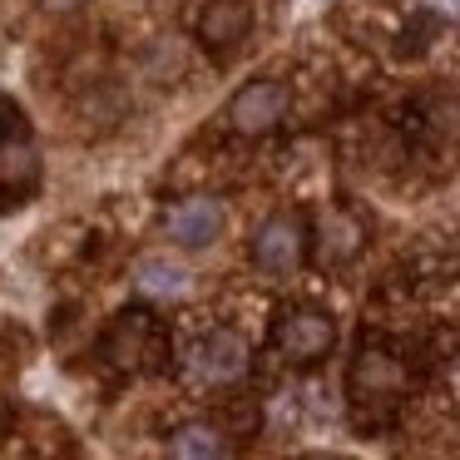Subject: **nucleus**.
Listing matches in <instances>:
<instances>
[{"instance_id": "1", "label": "nucleus", "mask_w": 460, "mask_h": 460, "mask_svg": "<svg viewBox=\"0 0 460 460\" xmlns=\"http://www.w3.org/2000/svg\"><path fill=\"white\" fill-rule=\"evenodd\" d=\"M347 391H351V406H357L361 426H381V420H391L401 391H406V371H401V361L391 351L361 347L357 361H351Z\"/></svg>"}, {"instance_id": "7", "label": "nucleus", "mask_w": 460, "mask_h": 460, "mask_svg": "<svg viewBox=\"0 0 460 460\" xmlns=\"http://www.w3.org/2000/svg\"><path fill=\"white\" fill-rule=\"evenodd\" d=\"M248 341L238 337V332L218 327L208 332V337L193 347V371H199L203 381H213V386H228V381H238L243 371H248Z\"/></svg>"}, {"instance_id": "10", "label": "nucleus", "mask_w": 460, "mask_h": 460, "mask_svg": "<svg viewBox=\"0 0 460 460\" xmlns=\"http://www.w3.org/2000/svg\"><path fill=\"white\" fill-rule=\"evenodd\" d=\"M134 288L154 302H183L193 292V278H189V268H179L169 258H144L134 268Z\"/></svg>"}, {"instance_id": "13", "label": "nucleus", "mask_w": 460, "mask_h": 460, "mask_svg": "<svg viewBox=\"0 0 460 460\" xmlns=\"http://www.w3.org/2000/svg\"><path fill=\"white\" fill-rule=\"evenodd\" d=\"M45 11H55V15H65V11H80L84 0H40Z\"/></svg>"}, {"instance_id": "8", "label": "nucleus", "mask_w": 460, "mask_h": 460, "mask_svg": "<svg viewBox=\"0 0 460 460\" xmlns=\"http://www.w3.org/2000/svg\"><path fill=\"white\" fill-rule=\"evenodd\" d=\"M164 233H169L179 248H208L223 233V208L213 199H179L164 218Z\"/></svg>"}, {"instance_id": "5", "label": "nucleus", "mask_w": 460, "mask_h": 460, "mask_svg": "<svg viewBox=\"0 0 460 460\" xmlns=\"http://www.w3.org/2000/svg\"><path fill=\"white\" fill-rule=\"evenodd\" d=\"M302 258H307V223L297 213H272L252 238V262L272 278H282V272H297Z\"/></svg>"}, {"instance_id": "4", "label": "nucleus", "mask_w": 460, "mask_h": 460, "mask_svg": "<svg viewBox=\"0 0 460 460\" xmlns=\"http://www.w3.org/2000/svg\"><path fill=\"white\" fill-rule=\"evenodd\" d=\"M288 104H292V94L282 80H248L228 100V129L243 134V139H262V134H272L282 124Z\"/></svg>"}, {"instance_id": "3", "label": "nucleus", "mask_w": 460, "mask_h": 460, "mask_svg": "<svg viewBox=\"0 0 460 460\" xmlns=\"http://www.w3.org/2000/svg\"><path fill=\"white\" fill-rule=\"evenodd\" d=\"M272 347L292 361V367H317L322 357H332L337 347V322L322 307H292L272 327Z\"/></svg>"}, {"instance_id": "2", "label": "nucleus", "mask_w": 460, "mask_h": 460, "mask_svg": "<svg viewBox=\"0 0 460 460\" xmlns=\"http://www.w3.org/2000/svg\"><path fill=\"white\" fill-rule=\"evenodd\" d=\"M100 357L119 371H134V367H154L164 357V327L149 317V312L129 307L104 327L100 337Z\"/></svg>"}, {"instance_id": "12", "label": "nucleus", "mask_w": 460, "mask_h": 460, "mask_svg": "<svg viewBox=\"0 0 460 460\" xmlns=\"http://www.w3.org/2000/svg\"><path fill=\"white\" fill-rule=\"evenodd\" d=\"M357 248H361V223H351L347 213L327 218V228H322V258H327V262H347Z\"/></svg>"}, {"instance_id": "6", "label": "nucleus", "mask_w": 460, "mask_h": 460, "mask_svg": "<svg viewBox=\"0 0 460 460\" xmlns=\"http://www.w3.org/2000/svg\"><path fill=\"white\" fill-rule=\"evenodd\" d=\"M193 35L208 55H233L243 40L252 35V0H203L199 21H193Z\"/></svg>"}, {"instance_id": "9", "label": "nucleus", "mask_w": 460, "mask_h": 460, "mask_svg": "<svg viewBox=\"0 0 460 460\" xmlns=\"http://www.w3.org/2000/svg\"><path fill=\"white\" fill-rule=\"evenodd\" d=\"M40 183V154L25 134H5L0 139V193L25 199V193Z\"/></svg>"}, {"instance_id": "11", "label": "nucleus", "mask_w": 460, "mask_h": 460, "mask_svg": "<svg viewBox=\"0 0 460 460\" xmlns=\"http://www.w3.org/2000/svg\"><path fill=\"white\" fill-rule=\"evenodd\" d=\"M169 456H228V440L213 426H179L169 436Z\"/></svg>"}]
</instances>
